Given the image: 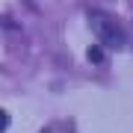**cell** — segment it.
I'll list each match as a JSON object with an SVG mask.
<instances>
[{
    "mask_svg": "<svg viewBox=\"0 0 133 133\" xmlns=\"http://www.w3.org/2000/svg\"><path fill=\"white\" fill-rule=\"evenodd\" d=\"M86 59H89L92 65H104V62H107V48H104V44H89Z\"/></svg>",
    "mask_w": 133,
    "mask_h": 133,
    "instance_id": "cell-2",
    "label": "cell"
},
{
    "mask_svg": "<svg viewBox=\"0 0 133 133\" xmlns=\"http://www.w3.org/2000/svg\"><path fill=\"white\" fill-rule=\"evenodd\" d=\"M89 27H92V33H95L98 44H104V48L121 50L124 44H127L124 27L112 18V15H107V12H89Z\"/></svg>",
    "mask_w": 133,
    "mask_h": 133,
    "instance_id": "cell-1",
    "label": "cell"
},
{
    "mask_svg": "<svg viewBox=\"0 0 133 133\" xmlns=\"http://www.w3.org/2000/svg\"><path fill=\"white\" fill-rule=\"evenodd\" d=\"M9 127V115H6V109H0V133Z\"/></svg>",
    "mask_w": 133,
    "mask_h": 133,
    "instance_id": "cell-3",
    "label": "cell"
}]
</instances>
